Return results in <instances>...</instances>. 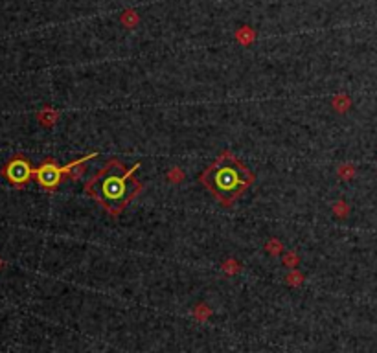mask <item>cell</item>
I'll return each instance as SVG.
<instances>
[{
	"instance_id": "obj_1",
	"label": "cell",
	"mask_w": 377,
	"mask_h": 353,
	"mask_svg": "<svg viewBox=\"0 0 377 353\" xmlns=\"http://www.w3.org/2000/svg\"><path fill=\"white\" fill-rule=\"evenodd\" d=\"M138 164L125 168L120 160H109L100 171L92 175L85 184V192L110 216H120L124 208L142 190V184L134 177Z\"/></svg>"
},
{
	"instance_id": "obj_2",
	"label": "cell",
	"mask_w": 377,
	"mask_h": 353,
	"mask_svg": "<svg viewBox=\"0 0 377 353\" xmlns=\"http://www.w3.org/2000/svg\"><path fill=\"white\" fill-rule=\"evenodd\" d=\"M199 182L223 206H232L245 190L252 186L254 173L232 153L225 151L199 175Z\"/></svg>"
},
{
	"instance_id": "obj_3",
	"label": "cell",
	"mask_w": 377,
	"mask_h": 353,
	"mask_svg": "<svg viewBox=\"0 0 377 353\" xmlns=\"http://www.w3.org/2000/svg\"><path fill=\"white\" fill-rule=\"evenodd\" d=\"M33 173H35V170L32 168L30 160H26L24 156H15V158H11V160L6 164L4 171H2V175H4L6 179L13 184V186H17V188H22L24 184L30 182Z\"/></svg>"
},
{
	"instance_id": "obj_4",
	"label": "cell",
	"mask_w": 377,
	"mask_h": 353,
	"mask_svg": "<svg viewBox=\"0 0 377 353\" xmlns=\"http://www.w3.org/2000/svg\"><path fill=\"white\" fill-rule=\"evenodd\" d=\"M63 175H64L63 168H59V166L55 164V160L48 158V160H44L37 168L33 177H35L37 182L41 184L44 190H55L61 184V180H63Z\"/></svg>"
}]
</instances>
